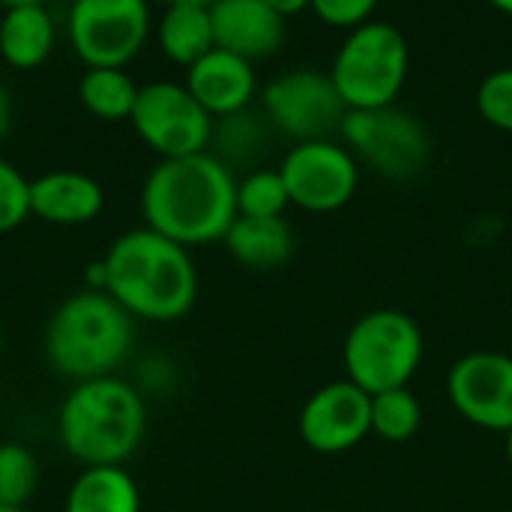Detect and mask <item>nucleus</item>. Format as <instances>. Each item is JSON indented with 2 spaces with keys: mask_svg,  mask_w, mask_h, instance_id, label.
I'll use <instances>...</instances> for the list:
<instances>
[{
  "mask_svg": "<svg viewBox=\"0 0 512 512\" xmlns=\"http://www.w3.org/2000/svg\"><path fill=\"white\" fill-rule=\"evenodd\" d=\"M87 288L111 294L135 321L171 324L195 309L201 276L192 249L141 225L87 267Z\"/></svg>",
  "mask_w": 512,
  "mask_h": 512,
  "instance_id": "1",
  "label": "nucleus"
},
{
  "mask_svg": "<svg viewBox=\"0 0 512 512\" xmlns=\"http://www.w3.org/2000/svg\"><path fill=\"white\" fill-rule=\"evenodd\" d=\"M144 225L195 249L222 243L237 219V177L216 153L159 159L141 183Z\"/></svg>",
  "mask_w": 512,
  "mask_h": 512,
  "instance_id": "2",
  "label": "nucleus"
},
{
  "mask_svg": "<svg viewBox=\"0 0 512 512\" xmlns=\"http://www.w3.org/2000/svg\"><path fill=\"white\" fill-rule=\"evenodd\" d=\"M147 435L144 393L117 378L78 381L57 411V441L84 468L126 465Z\"/></svg>",
  "mask_w": 512,
  "mask_h": 512,
  "instance_id": "3",
  "label": "nucleus"
},
{
  "mask_svg": "<svg viewBox=\"0 0 512 512\" xmlns=\"http://www.w3.org/2000/svg\"><path fill=\"white\" fill-rule=\"evenodd\" d=\"M132 345L135 318L111 294L96 288L69 294L51 312L42 339L48 366L72 384L117 375Z\"/></svg>",
  "mask_w": 512,
  "mask_h": 512,
  "instance_id": "4",
  "label": "nucleus"
},
{
  "mask_svg": "<svg viewBox=\"0 0 512 512\" xmlns=\"http://www.w3.org/2000/svg\"><path fill=\"white\" fill-rule=\"evenodd\" d=\"M426 360V336L414 315L402 309H372L345 333V378L369 396L411 387Z\"/></svg>",
  "mask_w": 512,
  "mask_h": 512,
  "instance_id": "5",
  "label": "nucleus"
},
{
  "mask_svg": "<svg viewBox=\"0 0 512 512\" xmlns=\"http://www.w3.org/2000/svg\"><path fill=\"white\" fill-rule=\"evenodd\" d=\"M411 72V48L405 33L369 18L348 30L330 63V78L348 111H369L396 105Z\"/></svg>",
  "mask_w": 512,
  "mask_h": 512,
  "instance_id": "6",
  "label": "nucleus"
},
{
  "mask_svg": "<svg viewBox=\"0 0 512 512\" xmlns=\"http://www.w3.org/2000/svg\"><path fill=\"white\" fill-rule=\"evenodd\" d=\"M339 135L357 162L369 165L384 180L408 183L420 177L432 159L429 129L402 105L348 111Z\"/></svg>",
  "mask_w": 512,
  "mask_h": 512,
  "instance_id": "7",
  "label": "nucleus"
},
{
  "mask_svg": "<svg viewBox=\"0 0 512 512\" xmlns=\"http://www.w3.org/2000/svg\"><path fill=\"white\" fill-rule=\"evenodd\" d=\"M150 0H72L66 33L75 57L90 66L126 69L153 36Z\"/></svg>",
  "mask_w": 512,
  "mask_h": 512,
  "instance_id": "8",
  "label": "nucleus"
},
{
  "mask_svg": "<svg viewBox=\"0 0 512 512\" xmlns=\"http://www.w3.org/2000/svg\"><path fill=\"white\" fill-rule=\"evenodd\" d=\"M258 99L273 132L291 138L294 144L333 138L348 114L330 72L309 66L276 75L258 90Z\"/></svg>",
  "mask_w": 512,
  "mask_h": 512,
  "instance_id": "9",
  "label": "nucleus"
},
{
  "mask_svg": "<svg viewBox=\"0 0 512 512\" xmlns=\"http://www.w3.org/2000/svg\"><path fill=\"white\" fill-rule=\"evenodd\" d=\"M129 123L159 159H177L210 150L216 120L183 81H150L141 84Z\"/></svg>",
  "mask_w": 512,
  "mask_h": 512,
  "instance_id": "10",
  "label": "nucleus"
},
{
  "mask_svg": "<svg viewBox=\"0 0 512 512\" xmlns=\"http://www.w3.org/2000/svg\"><path fill=\"white\" fill-rule=\"evenodd\" d=\"M291 207L315 216L339 213L360 189L357 156L333 138L297 141L279 162Z\"/></svg>",
  "mask_w": 512,
  "mask_h": 512,
  "instance_id": "11",
  "label": "nucleus"
},
{
  "mask_svg": "<svg viewBox=\"0 0 512 512\" xmlns=\"http://www.w3.org/2000/svg\"><path fill=\"white\" fill-rule=\"evenodd\" d=\"M447 399L465 423L507 435L512 429V354L486 348L462 354L447 372Z\"/></svg>",
  "mask_w": 512,
  "mask_h": 512,
  "instance_id": "12",
  "label": "nucleus"
},
{
  "mask_svg": "<svg viewBox=\"0 0 512 512\" xmlns=\"http://www.w3.org/2000/svg\"><path fill=\"white\" fill-rule=\"evenodd\" d=\"M297 432L321 456L348 453L372 435V396L348 378L330 381L303 402Z\"/></svg>",
  "mask_w": 512,
  "mask_h": 512,
  "instance_id": "13",
  "label": "nucleus"
},
{
  "mask_svg": "<svg viewBox=\"0 0 512 512\" xmlns=\"http://www.w3.org/2000/svg\"><path fill=\"white\" fill-rule=\"evenodd\" d=\"M216 48L246 60H267L288 39V18L264 0H213L210 3Z\"/></svg>",
  "mask_w": 512,
  "mask_h": 512,
  "instance_id": "14",
  "label": "nucleus"
},
{
  "mask_svg": "<svg viewBox=\"0 0 512 512\" xmlns=\"http://www.w3.org/2000/svg\"><path fill=\"white\" fill-rule=\"evenodd\" d=\"M183 84L189 87V93L204 105V111L213 120L252 108V102L258 96L255 63L246 57H237L225 48H213L198 63H192L186 69Z\"/></svg>",
  "mask_w": 512,
  "mask_h": 512,
  "instance_id": "15",
  "label": "nucleus"
},
{
  "mask_svg": "<svg viewBox=\"0 0 512 512\" xmlns=\"http://www.w3.org/2000/svg\"><path fill=\"white\" fill-rule=\"evenodd\" d=\"M105 189L96 177L72 168L45 171L30 180V216L60 228H78L99 219Z\"/></svg>",
  "mask_w": 512,
  "mask_h": 512,
  "instance_id": "16",
  "label": "nucleus"
},
{
  "mask_svg": "<svg viewBox=\"0 0 512 512\" xmlns=\"http://www.w3.org/2000/svg\"><path fill=\"white\" fill-rule=\"evenodd\" d=\"M222 243L240 267L255 273H273L285 267L297 252V237L285 216H237Z\"/></svg>",
  "mask_w": 512,
  "mask_h": 512,
  "instance_id": "17",
  "label": "nucleus"
},
{
  "mask_svg": "<svg viewBox=\"0 0 512 512\" xmlns=\"http://www.w3.org/2000/svg\"><path fill=\"white\" fill-rule=\"evenodd\" d=\"M57 45V24L45 3L3 9L0 18V57L9 69H39Z\"/></svg>",
  "mask_w": 512,
  "mask_h": 512,
  "instance_id": "18",
  "label": "nucleus"
},
{
  "mask_svg": "<svg viewBox=\"0 0 512 512\" xmlns=\"http://www.w3.org/2000/svg\"><path fill=\"white\" fill-rule=\"evenodd\" d=\"M144 498L138 480L126 465H93L81 468L72 480L63 512H141Z\"/></svg>",
  "mask_w": 512,
  "mask_h": 512,
  "instance_id": "19",
  "label": "nucleus"
},
{
  "mask_svg": "<svg viewBox=\"0 0 512 512\" xmlns=\"http://www.w3.org/2000/svg\"><path fill=\"white\" fill-rule=\"evenodd\" d=\"M153 36H156V45H159L165 60L189 69L207 51L216 48L210 6H204V3H171V6H165L153 24Z\"/></svg>",
  "mask_w": 512,
  "mask_h": 512,
  "instance_id": "20",
  "label": "nucleus"
},
{
  "mask_svg": "<svg viewBox=\"0 0 512 512\" xmlns=\"http://www.w3.org/2000/svg\"><path fill=\"white\" fill-rule=\"evenodd\" d=\"M141 84L126 69L114 66H90L78 78V99L87 114L105 123H129Z\"/></svg>",
  "mask_w": 512,
  "mask_h": 512,
  "instance_id": "21",
  "label": "nucleus"
},
{
  "mask_svg": "<svg viewBox=\"0 0 512 512\" xmlns=\"http://www.w3.org/2000/svg\"><path fill=\"white\" fill-rule=\"evenodd\" d=\"M270 123L264 114H255L252 108L219 117L213 123V141H210V153H216L228 168H234L237 162H252L270 135Z\"/></svg>",
  "mask_w": 512,
  "mask_h": 512,
  "instance_id": "22",
  "label": "nucleus"
},
{
  "mask_svg": "<svg viewBox=\"0 0 512 512\" xmlns=\"http://www.w3.org/2000/svg\"><path fill=\"white\" fill-rule=\"evenodd\" d=\"M423 429V402L411 387L372 396V435L387 444H408Z\"/></svg>",
  "mask_w": 512,
  "mask_h": 512,
  "instance_id": "23",
  "label": "nucleus"
},
{
  "mask_svg": "<svg viewBox=\"0 0 512 512\" xmlns=\"http://www.w3.org/2000/svg\"><path fill=\"white\" fill-rule=\"evenodd\" d=\"M42 480L39 459L30 447L18 441L0 444V507L27 510Z\"/></svg>",
  "mask_w": 512,
  "mask_h": 512,
  "instance_id": "24",
  "label": "nucleus"
},
{
  "mask_svg": "<svg viewBox=\"0 0 512 512\" xmlns=\"http://www.w3.org/2000/svg\"><path fill=\"white\" fill-rule=\"evenodd\" d=\"M288 207L291 195L279 168H252L237 180V216L273 219L285 216Z\"/></svg>",
  "mask_w": 512,
  "mask_h": 512,
  "instance_id": "25",
  "label": "nucleus"
},
{
  "mask_svg": "<svg viewBox=\"0 0 512 512\" xmlns=\"http://www.w3.org/2000/svg\"><path fill=\"white\" fill-rule=\"evenodd\" d=\"M474 105L483 123L512 135V66H498L480 81Z\"/></svg>",
  "mask_w": 512,
  "mask_h": 512,
  "instance_id": "26",
  "label": "nucleus"
},
{
  "mask_svg": "<svg viewBox=\"0 0 512 512\" xmlns=\"http://www.w3.org/2000/svg\"><path fill=\"white\" fill-rule=\"evenodd\" d=\"M30 216V180L0 156V234L18 231Z\"/></svg>",
  "mask_w": 512,
  "mask_h": 512,
  "instance_id": "27",
  "label": "nucleus"
},
{
  "mask_svg": "<svg viewBox=\"0 0 512 512\" xmlns=\"http://www.w3.org/2000/svg\"><path fill=\"white\" fill-rule=\"evenodd\" d=\"M381 0H309V9L327 24L339 30H354L363 21L375 18Z\"/></svg>",
  "mask_w": 512,
  "mask_h": 512,
  "instance_id": "28",
  "label": "nucleus"
},
{
  "mask_svg": "<svg viewBox=\"0 0 512 512\" xmlns=\"http://www.w3.org/2000/svg\"><path fill=\"white\" fill-rule=\"evenodd\" d=\"M9 126H12V96H9L6 84L0 81V141L6 138Z\"/></svg>",
  "mask_w": 512,
  "mask_h": 512,
  "instance_id": "29",
  "label": "nucleus"
},
{
  "mask_svg": "<svg viewBox=\"0 0 512 512\" xmlns=\"http://www.w3.org/2000/svg\"><path fill=\"white\" fill-rule=\"evenodd\" d=\"M267 6H273L279 15H285V18H291V15H300V12H306L309 9V0H264Z\"/></svg>",
  "mask_w": 512,
  "mask_h": 512,
  "instance_id": "30",
  "label": "nucleus"
},
{
  "mask_svg": "<svg viewBox=\"0 0 512 512\" xmlns=\"http://www.w3.org/2000/svg\"><path fill=\"white\" fill-rule=\"evenodd\" d=\"M492 9H498V12H504V15H512V0H486Z\"/></svg>",
  "mask_w": 512,
  "mask_h": 512,
  "instance_id": "31",
  "label": "nucleus"
},
{
  "mask_svg": "<svg viewBox=\"0 0 512 512\" xmlns=\"http://www.w3.org/2000/svg\"><path fill=\"white\" fill-rule=\"evenodd\" d=\"M30 3H45V0H0L3 9H15V6H30Z\"/></svg>",
  "mask_w": 512,
  "mask_h": 512,
  "instance_id": "32",
  "label": "nucleus"
},
{
  "mask_svg": "<svg viewBox=\"0 0 512 512\" xmlns=\"http://www.w3.org/2000/svg\"><path fill=\"white\" fill-rule=\"evenodd\" d=\"M504 453H507V462L512 465V429L504 435Z\"/></svg>",
  "mask_w": 512,
  "mask_h": 512,
  "instance_id": "33",
  "label": "nucleus"
},
{
  "mask_svg": "<svg viewBox=\"0 0 512 512\" xmlns=\"http://www.w3.org/2000/svg\"><path fill=\"white\" fill-rule=\"evenodd\" d=\"M162 6H171V3H204V6H210L213 0H159Z\"/></svg>",
  "mask_w": 512,
  "mask_h": 512,
  "instance_id": "34",
  "label": "nucleus"
},
{
  "mask_svg": "<svg viewBox=\"0 0 512 512\" xmlns=\"http://www.w3.org/2000/svg\"><path fill=\"white\" fill-rule=\"evenodd\" d=\"M0 512H27V510H15V507H0Z\"/></svg>",
  "mask_w": 512,
  "mask_h": 512,
  "instance_id": "35",
  "label": "nucleus"
},
{
  "mask_svg": "<svg viewBox=\"0 0 512 512\" xmlns=\"http://www.w3.org/2000/svg\"><path fill=\"white\" fill-rule=\"evenodd\" d=\"M0 357H3V330H0Z\"/></svg>",
  "mask_w": 512,
  "mask_h": 512,
  "instance_id": "36",
  "label": "nucleus"
}]
</instances>
